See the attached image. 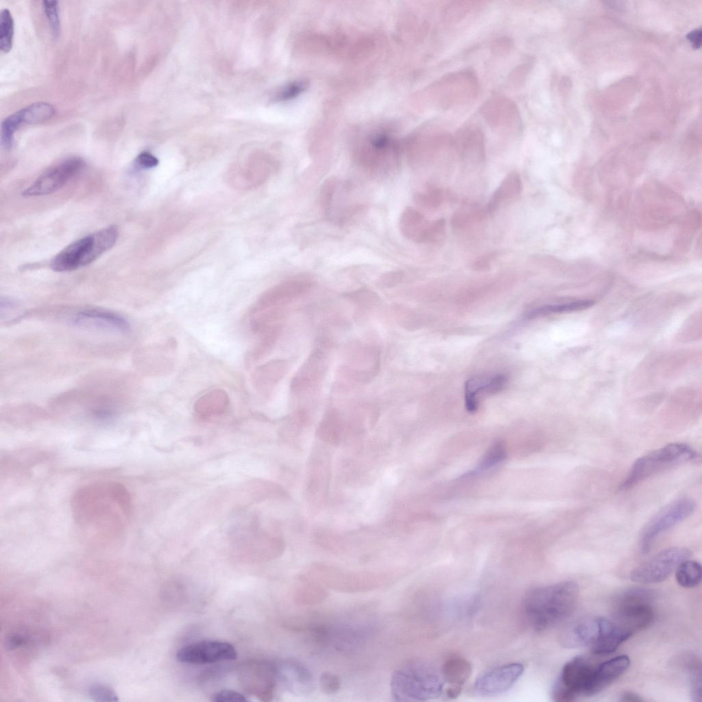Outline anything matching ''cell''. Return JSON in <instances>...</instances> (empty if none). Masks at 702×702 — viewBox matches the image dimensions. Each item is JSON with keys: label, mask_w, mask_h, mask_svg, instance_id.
Here are the masks:
<instances>
[{"label": "cell", "mask_w": 702, "mask_h": 702, "mask_svg": "<svg viewBox=\"0 0 702 702\" xmlns=\"http://www.w3.org/2000/svg\"><path fill=\"white\" fill-rule=\"evenodd\" d=\"M132 509L129 491L115 481L85 485L71 500L72 517L78 529L99 537H116L125 532Z\"/></svg>", "instance_id": "1"}, {"label": "cell", "mask_w": 702, "mask_h": 702, "mask_svg": "<svg viewBox=\"0 0 702 702\" xmlns=\"http://www.w3.org/2000/svg\"><path fill=\"white\" fill-rule=\"evenodd\" d=\"M579 593V585L572 581L531 589L524 598V615L535 630L548 629L570 615Z\"/></svg>", "instance_id": "2"}, {"label": "cell", "mask_w": 702, "mask_h": 702, "mask_svg": "<svg viewBox=\"0 0 702 702\" xmlns=\"http://www.w3.org/2000/svg\"><path fill=\"white\" fill-rule=\"evenodd\" d=\"M444 679L428 664L409 663L394 672L391 690L396 701H425L443 692Z\"/></svg>", "instance_id": "3"}, {"label": "cell", "mask_w": 702, "mask_h": 702, "mask_svg": "<svg viewBox=\"0 0 702 702\" xmlns=\"http://www.w3.org/2000/svg\"><path fill=\"white\" fill-rule=\"evenodd\" d=\"M118 233L110 226L71 243L53 257L51 267L60 272L89 265L115 244Z\"/></svg>", "instance_id": "4"}, {"label": "cell", "mask_w": 702, "mask_h": 702, "mask_svg": "<svg viewBox=\"0 0 702 702\" xmlns=\"http://www.w3.org/2000/svg\"><path fill=\"white\" fill-rule=\"evenodd\" d=\"M653 593L644 588L625 590L616 599L612 618L616 625L632 636L646 629L654 620Z\"/></svg>", "instance_id": "5"}, {"label": "cell", "mask_w": 702, "mask_h": 702, "mask_svg": "<svg viewBox=\"0 0 702 702\" xmlns=\"http://www.w3.org/2000/svg\"><path fill=\"white\" fill-rule=\"evenodd\" d=\"M695 451L683 443H672L636 459L620 489H627L665 469L692 460Z\"/></svg>", "instance_id": "6"}, {"label": "cell", "mask_w": 702, "mask_h": 702, "mask_svg": "<svg viewBox=\"0 0 702 702\" xmlns=\"http://www.w3.org/2000/svg\"><path fill=\"white\" fill-rule=\"evenodd\" d=\"M479 82L470 70L448 73L439 78L429 88L432 104L439 110H449L468 104L477 97Z\"/></svg>", "instance_id": "7"}, {"label": "cell", "mask_w": 702, "mask_h": 702, "mask_svg": "<svg viewBox=\"0 0 702 702\" xmlns=\"http://www.w3.org/2000/svg\"><path fill=\"white\" fill-rule=\"evenodd\" d=\"M595 666L583 656L575 657L566 662L553 685V699L558 702H569L584 696Z\"/></svg>", "instance_id": "8"}, {"label": "cell", "mask_w": 702, "mask_h": 702, "mask_svg": "<svg viewBox=\"0 0 702 702\" xmlns=\"http://www.w3.org/2000/svg\"><path fill=\"white\" fill-rule=\"evenodd\" d=\"M696 504L691 498H684L668 505L657 513L644 527L640 539L642 553H648L657 537L690 516Z\"/></svg>", "instance_id": "9"}, {"label": "cell", "mask_w": 702, "mask_h": 702, "mask_svg": "<svg viewBox=\"0 0 702 702\" xmlns=\"http://www.w3.org/2000/svg\"><path fill=\"white\" fill-rule=\"evenodd\" d=\"M690 556V551L686 548H668L634 568L630 578L635 582L644 584L662 582Z\"/></svg>", "instance_id": "10"}, {"label": "cell", "mask_w": 702, "mask_h": 702, "mask_svg": "<svg viewBox=\"0 0 702 702\" xmlns=\"http://www.w3.org/2000/svg\"><path fill=\"white\" fill-rule=\"evenodd\" d=\"M479 112L486 123L497 132L511 134L520 128L519 109L507 97L497 95L489 98L480 107Z\"/></svg>", "instance_id": "11"}, {"label": "cell", "mask_w": 702, "mask_h": 702, "mask_svg": "<svg viewBox=\"0 0 702 702\" xmlns=\"http://www.w3.org/2000/svg\"><path fill=\"white\" fill-rule=\"evenodd\" d=\"M84 161L78 157L67 158L43 173L25 191L27 197L51 194L61 189L84 167Z\"/></svg>", "instance_id": "12"}, {"label": "cell", "mask_w": 702, "mask_h": 702, "mask_svg": "<svg viewBox=\"0 0 702 702\" xmlns=\"http://www.w3.org/2000/svg\"><path fill=\"white\" fill-rule=\"evenodd\" d=\"M237 651L229 642L203 640L183 646L176 653L177 659L191 664H212L236 659Z\"/></svg>", "instance_id": "13"}, {"label": "cell", "mask_w": 702, "mask_h": 702, "mask_svg": "<svg viewBox=\"0 0 702 702\" xmlns=\"http://www.w3.org/2000/svg\"><path fill=\"white\" fill-rule=\"evenodd\" d=\"M523 671L524 666L520 663H510L496 667L476 679L475 691L483 696L503 693L515 684Z\"/></svg>", "instance_id": "14"}, {"label": "cell", "mask_w": 702, "mask_h": 702, "mask_svg": "<svg viewBox=\"0 0 702 702\" xmlns=\"http://www.w3.org/2000/svg\"><path fill=\"white\" fill-rule=\"evenodd\" d=\"M56 108L47 102L31 104L5 118L1 123V134L7 139H13L18 129L24 124H37L51 119Z\"/></svg>", "instance_id": "15"}, {"label": "cell", "mask_w": 702, "mask_h": 702, "mask_svg": "<svg viewBox=\"0 0 702 702\" xmlns=\"http://www.w3.org/2000/svg\"><path fill=\"white\" fill-rule=\"evenodd\" d=\"M455 151L467 162H481L485 159V136L479 127L467 124L453 136Z\"/></svg>", "instance_id": "16"}, {"label": "cell", "mask_w": 702, "mask_h": 702, "mask_svg": "<svg viewBox=\"0 0 702 702\" xmlns=\"http://www.w3.org/2000/svg\"><path fill=\"white\" fill-rule=\"evenodd\" d=\"M600 631V618L588 617L566 625L559 634V642L566 648L591 646Z\"/></svg>", "instance_id": "17"}, {"label": "cell", "mask_w": 702, "mask_h": 702, "mask_svg": "<svg viewBox=\"0 0 702 702\" xmlns=\"http://www.w3.org/2000/svg\"><path fill=\"white\" fill-rule=\"evenodd\" d=\"M630 659L626 655L614 657L596 665L591 675L585 695L596 694L618 679L628 669Z\"/></svg>", "instance_id": "18"}, {"label": "cell", "mask_w": 702, "mask_h": 702, "mask_svg": "<svg viewBox=\"0 0 702 702\" xmlns=\"http://www.w3.org/2000/svg\"><path fill=\"white\" fill-rule=\"evenodd\" d=\"M450 149L455 150L453 136L439 128L417 140L411 147L410 157L414 162H426Z\"/></svg>", "instance_id": "19"}, {"label": "cell", "mask_w": 702, "mask_h": 702, "mask_svg": "<svg viewBox=\"0 0 702 702\" xmlns=\"http://www.w3.org/2000/svg\"><path fill=\"white\" fill-rule=\"evenodd\" d=\"M311 287L306 280H291L282 282L265 292L254 308L256 313L283 304L306 293Z\"/></svg>", "instance_id": "20"}, {"label": "cell", "mask_w": 702, "mask_h": 702, "mask_svg": "<svg viewBox=\"0 0 702 702\" xmlns=\"http://www.w3.org/2000/svg\"><path fill=\"white\" fill-rule=\"evenodd\" d=\"M73 322L78 326L112 332H126L129 323L122 316L108 311L91 308L80 312Z\"/></svg>", "instance_id": "21"}, {"label": "cell", "mask_w": 702, "mask_h": 702, "mask_svg": "<svg viewBox=\"0 0 702 702\" xmlns=\"http://www.w3.org/2000/svg\"><path fill=\"white\" fill-rule=\"evenodd\" d=\"M507 377L503 374L491 376H476L468 379L465 384V404L469 412L476 411L478 396L481 394H494L503 389Z\"/></svg>", "instance_id": "22"}, {"label": "cell", "mask_w": 702, "mask_h": 702, "mask_svg": "<svg viewBox=\"0 0 702 702\" xmlns=\"http://www.w3.org/2000/svg\"><path fill=\"white\" fill-rule=\"evenodd\" d=\"M631 636L612 620L600 618V631L596 640L590 646L592 651L596 655H608Z\"/></svg>", "instance_id": "23"}, {"label": "cell", "mask_w": 702, "mask_h": 702, "mask_svg": "<svg viewBox=\"0 0 702 702\" xmlns=\"http://www.w3.org/2000/svg\"><path fill=\"white\" fill-rule=\"evenodd\" d=\"M472 672L471 664L460 657H452L445 661L441 668V677L449 684L446 694L455 698L461 692L462 686L470 678Z\"/></svg>", "instance_id": "24"}, {"label": "cell", "mask_w": 702, "mask_h": 702, "mask_svg": "<svg viewBox=\"0 0 702 702\" xmlns=\"http://www.w3.org/2000/svg\"><path fill=\"white\" fill-rule=\"evenodd\" d=\"M401 233L408 239L416 243H430L431 221H428L420 212L408 207L401 214L399 221Z\"/></svg>", "instance_id": "25"}, {"label": "cell", "mask_w": 702, "mask_h": 702, "mask_svg": "<svg viewBox=\"0 0 702 702\" xmlns=\"http://www.w3.org/2000/svg\"><path fill=\"white\" fill-rule=\"evenodd\" d=\"M274 167L267 160H253L240 170H232L231 179L234 184L243 187H252L261 184L274 171Z\"/></svg>", "instance_id": "26"}, {"label": "cell", "mask_w": 702, "mask_h": 702, "mask_svg": "<svg viewBox=\"0 0 702 702\" xmlns=\"http://www.w3.org/2000/svg\"><path fill=\"white\" fill-rule=\"evenodd\" d=\"M281 676L294 692L308 693L313 689V678L309 670L296 661H287L281 664Z\"/></svg>", "instance_id": "27"}, {"label": "cell", "mask_w": 702, "mask_h": 702, "mask_svg": "<svg viewBox=\"0 0 702 702\" xmlns=\"http://www.w3.org/2000/svg\"><path fill=\"white\" fill-rule=\"evenodd\" d=\"M287 365L280 359L270 361L256 369L252 380L259 391H265L275 385L285 374Z\"/></svg>", "instance_id": "28"}, {"label": "cell", "mask_w": 702, "mask_h": 702, "mask_svg": "<svg viewBox=\"0 0 702 702\" xmlns=\"http://www.w3.org/2000/svg\"><path fill=\"white\" fill-rule=\"evenodd\" d=\"M228 394L223 389L212 390L200 397L194 405L196 413L204 418L223 414L229 404Z\"/></svg>", "instance_id": "29"}, {"label": "cell", "mask_w": 702, "mask_h": 702, "mask_svg": "<svg viewBox=\"0 0 702 702\" xmlns=\"http://www.w3.org/2000/svg\"><path fill=\"white\" fill-rule=\"evenodd\" d=\"M323 362L322 354L320 352H314L293 378V390L302 391L317 382L323 372Z\"/></svg>", "instance_id": "30"}, {"label": "cell", "mask_w": 702, "mask_h": 702, "mask_svg": "<svg viewBox=\"0 0 702 702\" xmlns=\"http://www.w3.org/2000/svg\"><path fill=\"white\" fill-rule=\"evenodd\" d=\"M521 189L522 182L519 174L516 171L509 173L496 188L487 203L485 207L487 214L495 212L504 200L518 195Z\"/></svg>", "instance_id": "31"}, {"label": "cell", "mask_w": 702, "mask_h": 702, "mask_svg": "<svg viewBox=\"0 0 702 702\" xmlns=\"http://www.w3.org/2000/svg\"><path fill=\"white\" fill-rule=\"evenodd\" d=\"M484 1H454L448 3L442 13L444 20L448 23H455L462 20L470 12L482 7Z\"/></svg>", "instance_id": "32"}, {"label": "cell", "mask_w": 702, "mask_h": 702, "mask_svg": "<svg viewBox=\"0 0 702 702\" xmlns=\"http://www.w3.org/2000/svg\"><path fill=\"white\" fill-rule=\"evenodd\" d=\"M677 583L684 588H694L701 581V566L696 561L688 559L682 561L675 570Z\"/></svg>", "instance_id": "33"}, {"label": "cell", "mask_w": 702, "mask_h": 702, "mask_svg": "<svg viewBox=\"0 0 702 702\" xmlns=\"http://www.w3.org/2000/svg\"><path fill=\"white\" fill-rule=\"evenodd\" d=\"M593 304L594 302L592 300H580L568 303L545 305L531 311L528 313L527 317L529 318H534L551 313L579 311L589 308Z\"/></svg>", "instance_id": "34"}, {"label": "cell", "mask_w": 702, "mask_h": 702, "mask_svg": "<svg viewBox=\"0 0 702 702\" xmlns=\"http://www.w3.org/2000/svg\"><path fill=\"white\" fill-rule=\"evenodd\" d=\"M280 327L278 324H269L265 327L261 332V337L255 346L252 358L258 361L267 355L274 346L280 334Z\"/></svg>", "instance_id": "35"}, {"label": "cell", "mask_w": 702, "mask_h": 702, "mask_svg": "<svg viewBox=\"0 0 702 702\" xmlns=\"http://www.w3.org/2000/svg\"><path fill=\"white\" fill-rule=\"evenodd\" d=\"M14 19L8 8L0 12V49L8 53L12 48L14 38Z\"/></svg>", "instance_id": "36"}, {"label": "cell", "mask_w": 702, "mask_h": 702, "mask_svg": "<svg viewBox=\"0 0 702 702\" xmlns=\"http://www.w3.org/2000/svg\"><path fill=\"white\" fill-rule=\"evenodd\" d=\"M487 213L485 208L479 209L467 207L457 210L452 217V226L457 229L463 228L475 221L481 220Z\"/></svg>", "instance_id": "37"}, {"label": "cell", "mask_w": 702, "mask_h": 702, "mask_svg": "<svg viewBox=\"0 0 702 702\" xmlns=\"http://www.w3.org/2000/svg\"><path fill=\"white\" fill-rule=\"evenodd\" d=\"M446 193L441 189L431 187L414 195L417 204L427 208L439 206L446 198Z\"/></svg>", "instance_id": "38"}, {"label": "cell", "mask_w": 702, "mask_h": 702, "mask_svg": "<svg viewBox=\"0 0 702 702\" xmlns=\"http://www.w3.org/2000/svg\"><path fill=\"white\" fill-rule=\"evenodd\" d=\"M506 451L501 443L492 445L485 454L476 472H481L494 467L506 458Z\"/></svg>", "instance_id": "39"}, {"label": "cell", "mask_w": 702, "mask_h": 702, "mask_svg": "<svg viewBox=\"0 0 702 702\" xmlns=\"http://www.w3.org/2000/svg\"><path fill=\"white\" fill-rule=\"evenodd\" d=\"M42 3L51 34L56 38L60 35L61 28L58 1L45 0Z\"/></svg>", "instance_id": "40"}, {"label": "cell", "mask_w": 702, "mask_h": 702, "mask_svg": "<svg viewBox=\"0 0 702 702\" xmlns=\"http://www.w3.org/2000/svg\"><path fill=\"white\" fill-rule=\"evenodd\" d=\"M532 67L531 61L522 62L517 65L509 73L508 82L513 87L518 88L523 85Z\"/></svg>", "instance_id": "41"}, {"label": "cell", "mask_w": 702, "mask_h": 702, "mask_svg": "<svg viewBox=\"0 0 702 702\" xmlns=\"http://www.w3.org/2000/svg\"><path fill=\"white\" fill-rule=\"evenodd\" d=\"M336 186L337 183L335 180L334 178H330L324 182L321 190L319 194V202L323 210L326 213H330V208L332 207Z\"/></svg>", "instance_id": "42"}, {"label": "cell", "mask_w": 702, "mask_h": 702, "mask_svg": "<svg viewBox=\"0 0 702 702\" xmlns=\"http://www.w3.org/2000/svg\"><path fill=\"white\" fill-rule=\"evenodd\" d=\"M690 687L692 700H701V673L700 666L694 665L690 669Z\"/></svg>", "instance_id": "43"}, {"label": "cell", "mask_w": 702, "mask_h": 702, "mask_svg": "<svg viewBox=\"0 0 702 702\" xmlns=\"http://www.w3.org/2000/svg\"><path fill=\"white\" fill-rule=\"evenodd\" d=\"M319 687L321 690L327 694L336 693L340 688V680L335 675L325 672L319 677Z\"/></svg>", "instance_id": "44"}, {"label": "cell", "mask_w": 702, "mask_h": 702, "mask_svg": "<svg viewBox=\"0 0 702 702\" xmlns=\"http://www.w3.org/2000/svg\"><path fill=\"white\" fill-rule=\"evenodd\" d=\"M513 43L508 36H500L493 40L490 44L491 53L497 56H506L511 51Z\"/></svg>", "instance_id": "45"}, {"label": "cell", "mask_w": 702, "mask_h": 702, "mask_svg": "<svg viewBox=\"0 0 702 702\" xmlns=\"http://www.w3.org/2000/svg\"><path fill=\"white\" fill-rule=\"evenodd\" d=\"M90 698L96 701H114L117 697L114 692L108 687L101 685L93 686L89 690Z\"/></svg>", "instance_id": "46"}, {"label": "cell", "mask_w": 702, "mask_h": 702, "mask_svg": "<svg viewBox=\"0 0 702 702\" xmlns=\"http://www.w3.org/2000/svg\"><path fill=\"white\" fill-rule=\"evenodd\" d=\"M348 297L354 302L363 306L374 305L379 300L376 293L363 289L349 293Z\"/></svg>", "instance_id": "47"}, {"label": "cell", "mask_w": 702, "mask_h": 702, "mask_svg": "<svg viewBox=\"0 0 702 702\" xmlns=\"http://www.w3.org/2000/svg\"><path fill=\"white\" fill-rule=\"evenodd\" d=\"M214 701L216 702H244L247 699L242 694L231 690H223L215 694Z\"/></svg>", "instance_id": "48"}, {"label": "cell", "mask_w": 702, "mask_h": 702, "mask_svg": "<svg viewBox=\"0 0 702 702\" xmlns=\"http://www.w3.org/2000/svg\"><path fill=\"white\" fill-rule=\"evenodd\" d=\"M136 162L141 167L145 169L154 167L158 163V159L147 152H143L138 154Z\"/></svg>", "instance_id": "49"}, {"label": "cell", "mask_w": 702, "mask_h": 702, "mask_svg": "<svg viewBox=\"0 0 702 702\" xmlns=\"http://www.w3.org/2000/svg\"><path fill=\"white\" fill-rule=\"evenodd\" d=\"M27 642V637L20 633L9 635L5 640V647L8 650L17 649Z\"/></svg>", "instance_id": "50"}, {"label": "cell", "mask_w": 702, "mask_h": 702, "mask_svg": "<svg viewBox=\"0 0 702 702\" xmlns=\"http://www.w3.org/2000/svg\"><path fill=\"white\" fill-rule=\"evenodd\" d=\"M304 87L305 86L303 83L301 82L291 84L280 93V98L282 99H287L294 97L302 92Z\"/></svg>", "instance_id": "51"}, {"label": "cell", "mask_w": 702, "mask_h": 702, "mask_svg": "<svg viewBox=\"0 0 702 702\" xmlns=\"http://www.w3.org/2000/svg\"><path fill=\"white\" fill-rule=\"evenodd\" d=\"M494 257L492 253L487 254L479 256L473 262V267L476 270H483L489 267L492 260Z\"/></svg>", "instance_id": "52"}, {"label": "cell", "mask_w": 702, "mask_h": 702, "mask_svg": "<svg viewBox=\"0 0 702 702\" xmlns=\"http://www.w3.org/2000/svg\"><path fill=\"white\" fill-rule=\"evenodd\" d=\"M687 38L694 49L699 48L701 43V29L699 28L690 32L687 36Z\"/></svg>", "instance_id": "53"}, {"label": "cell", "mask_w": 702, "mask_h": 702, "mask_svg": "<svg viewBox=\"0 0 702 702\" xmlns=\"http://www.w3.org/2000/svg\"><path fill=\"white\" fill-rule=\"evenodd\" d=\"M399 278L400 276L397 273L389 274L382 277L380 283L383 287H390L398 283Z\"/></svg>", "instance_id": "54"}, {"label": "cell", "mask_w": 702, "mask_h": 702, "mask_svg": "<svg viewBox=\"0 0 702 702\" xmlns=\"http://www.w3.org/2000/svg\"><path fill=\"white\" fill-rule=\"evenodd\" d=\"M619 701L638 702L642 701V699L638 694L634 693L633 692H625L621 694Z\"/></svg>", "instance_id": "55"}]
</instances>
